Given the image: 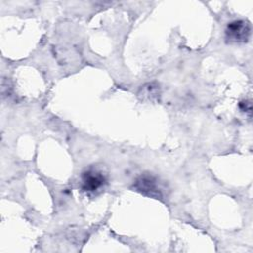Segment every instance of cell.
I'll use <instances>...</instances> for the list:
<instances>
[{
  "label": "cell",
  "instance_id": "1",
  "mask_svg": "<svg viewBox=\"0 0 253 253\" xmlns=\"http://www.w3.org/2000/svg\"><path fill=\"white\" fill-rule=\"evenodd\" d=\"M251 33L250 24L244 20H235L227 25L226 38L235 42H247Z\"/></svg>",
  "mask_w": 253,
  "mask_h": 253
},
{
  "label": "cell",
  "instance_id": "2",
  "mask_svg": "<svg viewBox=\"0 0 253 253\" xmlns=\"http://www.w3.org/2000/svg\"><path fill=\"white\" fill-rule=\"evenodd\" d=\"M134 188L144 195L155 198L161 197V192L157 181L151 175H141L138 177L134 183Z\"/></svg>",
  "mask_w": 253,
  "mask_h": 253
},
{
  "label": "cell",
  "instance_id": "3",
  "mask_svg": "<svg viewBox=\"0 0 253 253\" xmlns=\"http://www.w3.org/2000/svg\"><path fill=\"white\" fill-rule=\"evenodd\" d=\"M105 183V178L102 173L94 170H89L82 175V187L85 191L93 192L101 188Z\"/></svg>",
  "mask_w": 253,
  "mask_h": 253
},
{
  "label": "cell",
  "instance_id": "4",
  "mask_svg": "<svg viewBox=\"0 0 253 253\" xmlns=\"http://www.w3.org/2000/svg\"><path fill=\"white\" fill-rule=\"evenodd\" d=\"M240 105H243V108H240L242 111L247 112V113H251V103L248 101H243L240 103Z\"/></svg>",
  "mask_w": 253,
  "mask_h": 253
}]
</instances>
